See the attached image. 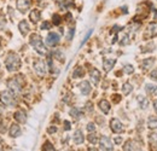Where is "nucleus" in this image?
<instances>
[{
    "mask_svg": "<svg viewBox=\"0 0 157 151\" xmlns=\"http://www.w3.org/2000/svg\"><path fill=\"white\" fill-rule=\"evenodd\" d=\"M154 63H155V59H154V58H147V59H144V60L141 62V67H143L144 70H146V69L151 68V65H152Z\"/></svg>",
    "mask_w": 157,
    "mask_h": 151,
    "instance_id": "20",
    "label": "nucleus"
},
{
    "mask_svg": "<svg viewBox=\"0 0 157 151\" xmlns=\"http://www.w3.org/2000/svg\"><path fill=\"white\" fill-rule=\"evenodd\" d=\"M15 120L21 122V123H24L27 121V115L23 110H18V111L15 113Z\"/></svg>",
    "mask_w": 157,
    "mask_h": 151,
    "instance_id": "14",
    "label": "nucleus"
},
{
    "mask_svg": "<svg viewBox=\"0 0 157 151\" xmlns=\"http://www.w3.org/2000/svg\"><path fill=\"white\" fill-rule=\"evenodd\" d=\"M56 131H57V128H56V127H50V128L47 130V132L48 133H55Z\"/></svg>",
    "mask_w": 157,
    "mask_h": 151,
    "instance_id": "40",
    "label": "nucleus"
},
{
    "mask_svg": "<svg viewBox=\"0 0 157 151\" xmlns=\"http://www.w3.org/2000/svg\"><path fill=\"white\" fill-rule=\"evenodd\" d=\"M34 69L36 72V74L39 76H44L46 74V65H45V62L42 59H38L35 63H34Z\"/></svg>",
    "mask_w": 157,
    "mask_h": 151,
    "instance_id": "6",
    "label": "nucleus"
},
{
    "mask_svg": "<svg viewBox=\"0 0 157 151\" xmlns=\"http://www.w3.org/2000/svg\"><path fill=\"white\" fill-rule=\"evenodd\" d=\"M149 140L154 146H157V133H151L149 135Z\"/></svg>",
    "mask_w": 157,
    "mask_h": 151,
    "instance_id": "27",
    "label": "nucleus"
},
{
    "mask_svg": "<svg viewBox=\"0 0 157 151\" xmlns=\"http://www.w3.org/2000/svg\"><path fill=\"white\" fill-rule=\"evenodd\" d=\"M124 72H126L127 74H132V73L134 72V68H133L132 65H129V64H127V65L124 67Z\"/></svg>",
    "mask_w": 157,
    "mask_h": 151,
    "instance_id": "33",
    "label": "nucleus"
},
{
    "mask_svg": "<svg viewBox=\"0 0 157 151\" xmlns=\"http://www.w3.org/2000/svg\"><path fill=\"white\" fill-rule=\"evenodd\" d=\"M70 115H71L75 120H78V118L82 116V113H81V110L78 109V108H73V109L70 110Z\"/></svg>",
    "mask_w": 157,
    "mask_h": 151,
    "instance_id": "23",
    "label": "nucleus"
},
{
    "mask_svg": "<svg viewBox=\"0 0 157 151\" xmlns=\"http://www.w3.org/2000/svg\"><path fill=\"white\" fill-rule=\"evenodd\" d=\"M90 75H91V80L93 81V85H98L99 83V80H100V73L99 70H97L96 68H92L90 70Z\"/></svg>",
    "mask_w": 157,
    "mask_h": 151,
    "instance_id": "12",
    "label": "nucleus"
},
{
    "mask_svg": "<svg viewBox=\"0 0 157 151\" xmlns=\"http://www.w3.org/2000/svg\"><path fill=\"white\" fill-rule=\"evenodd\" d=\"M154 105H155V110H156V113H157V100H155V103H154Z\"/></svg>",
    "mask_w": 157,
    "mask_h": 151,
    "instance_id": "45",
    "label": "nucleus"
},
{
    "mask_svg": "<svg viewBox=\"0 0 157 151\" xmlns=\"http://www.w3.org/2000/svg\"><path fill=\"white\" fill-rule=\"evenodd\" d=\"M1 144H2V141H1V138H0V151L2 149V145H1Z\"/></svg>",
    "mask_w": 157,
    "mask_h": 151,
    "instance_id": "47",
    "label": "nucleus"
},
{
    "mask_svg": "<svg viewBox=\"0 0 157 151\" xmlns=\"http://www.w3.org/2000/svg\"><path fill=\"white\" fill-rule=\"evenodd\" d=\"M0 100H1L5 105H7V106H15V105H16V98H15L13 93H11L10 91H4V92H1V95H0Z\"/></svg>",
    "mask_w": 157,
    "mask_h": 151,
    "instance_id": "4",
    "label": "nucleus"
},
{
    "mask_svg": "<svg viewBox=\"0 0 157 151\" xmlns=\"http://www.w3.org/2000/svg\"><path fill=\"white\" fill-rule=\"evenodd\" d=\"M157 35V22H154L151 24L147 25L146 28V32L144 34V38L145 39H150V38H154Z\"/></svg>",
    "mask_w": 157,
    "mask_h": 151,
    "instance_id": "5",
    "label": "nucleus"
},
{
    "mask_svg": "<svg viewBox=\"0 0 157 151\" xmlns=\"http://www.w3.org/2000/svg\"><path fill=\"white\" fill-rule=\"evenodd\" d=\"M92 32H93V30H92V29H91V30H90V32H88V33H87V35H86V37H85V39H83V41H82V42H81V46H82V45H83V44H85V42H86V41H87V40H88V38H90V35H91V34H92Z\"/></svg>",
    "mask_w": 157,
    "mask_h": 151,
    "instance_id": "37",
    "label": "nucleus"
},
{
    "mask_svg": "<svg viewBox=\"0 0 157 151\" xmlns=\"http://www.w3.org/2000/svg\"><path fill=\"white\" fill-rule=\"evenodd\" d=\"M113 97H114V102H115V103H118V102L121 100V97L118 95H113Z\"/></svg>",
    "mask_w": 157,
    "mask_h": 151,
    "instance_id": "39",
    "label": "nucleus"
},
{
    "mask_svg": "<svg viewBox=\"0 0 157 151\" xmlns=\"http://www.w3.org/2000/svg\"><path fill=\"white\" fill-rule=\"evenodd\" d=\"M5 25H6V19H5V16H4V14H0V30H1V29H4V28H5Z\"/></svg>",
    "mask_w": 157,
    "mask_h": 151,
    "instance_id": "30",
    "label": "nucleus"
},
{
    "mask_svg": "<svg viewBox=\"0 0 157 151\" xmlns=\"http://www.w3.org/2000/svg\"><path fill=\"white\" fill-rule=\"evenodd\" d=\"M146 92L149 93V95H152V93H155L157 91V86H155V85H150V83H147L146 85Z\"/></svg>",
    "mask_w": 157,
    "mask_h": 151,
    "instance_id": "26",
    "label": "nucleus"
},
{
    "mask_svg": "<svg viewBox=\"0 0 157 151\" xmlns=\"http://www.w3.org/2000/svg\"><path fill=\"white\" fill-rule=\"evenodd\" d=\"M5 65H6L9 72H17L21 68L20 57L17 56L16 53H13V52L9 53V56H7L6 60H5Z\"/></svg>",
    "mask_w": 157,
    "mask_h": 151,
    "instance_id": "1",
    "label": "nucleus"
},
{
    "mask_svg": "<svg viewBox=\"0 0 157 151\" xmlns=\"http://www.w3.org/2000/svg\"><path fill=\"white\" fill-rule=\"evenodd\" d=\"M138 100H139V103H140V105H141L143 109H145L147 106V104H149V102H147V99L145 97H139Z\"/></svg>",
    "mask_w": 157,
    "mask_h": 151,
    "instance_id": "29",
    "label": "nucleus"
},
{
    "mask_svg": "<svg viewBox=\"0 0 157 151\" xmlns=\"http://www.w3.org/2000/svg\"><path fill=\"white\" fill-rule=\"evenodd\" d=\"M88 140H90V143H92V144H96V143L98 141L96 134H90V135H88Z\"/></svg>",
    "mask_w": 157,
    "mask_h": 151,
    "instance_id": "32",
    "label": "nucleus"
},
{
    "mask_svg": "<svg viewBox=\"0 0 157 151\" xmlns=\"http://www.w3.org/2000/svg\"><path fill=\"white\" fill-rule=\"evenodd\" d=\"M99 108H100V110L104 114H108L110 111V103H109L108 100L103 99V100L99 102Z\"/></svg>",
    "mask_w": 157,
    "mask_h": 151,
    "instance_id": "15",
    "label": "nucleus"
},
{
    "mask_svg": "<svg viewBox=\"0 0 157 151\" xmlns=\"http://www.w3.org/2000/svg\"><path fill=\"white\" fill-rule=\"evenodd\" d=\"M60 21H62V19H60V16H59V15H57V14L53 15V24H55V25H58L59 23H60Z\"/></svg>",
    "mask_w": 157,
    "mask_h": 151,
    "instance_id": "34",
    "label": "nucleus"
},
{
    "mask_svg": "<svg viewBox=\"0 0 157 151\" xmlns=\"http://www.w3.org/2000/svg\"><path fill=\"white\" fill-rule=\"evenodd\" d=\"M115 141H116V143H121V138H116V139H115Z\"/></svg>",
    "mask_w": 157,
    "mask_h": 151,
    "instance_id": "44",
    "label": "nucleus"
},
{
    "mask_svg": "<svg viewBox=\"0 0 157 151\" xmlns=\"http://www.w3.org/2000/svg\"><path fill=\"white\" fill-rule=\"evenodd\" d=\"M124 150L126 151H140V149H139V145H134V143L129 140V141L126 143Z\"/></svg>",
    "mask_w": 157,
    "mask_h": 151,
    "instance_id": "19",
    "label": "nucleus"
},
{
    "mask_svg": "<svg viewBox=\"0 0 157 151\" xmlns=\"http://www.w3.org/2000/svg\"><path fill=\"white\" fill-rule=\"evenodd\" d=\"M86 106H87V110H88V111H92V109H93V108H92V103H87Z\"/></svg>",
    "mask_w": 157,
    "mask_h": 151,
    "instance_id": "41",
    "label": "nucleus"
},
{
    "mask_svg": "<svg viewBox=\"0 0 157 151\" xmlns=\"http://www.w3.org/2000/svg\"><path fill=\"white\" fill-rule=\"evenodd\" d=\"M64 125H65V130H67V131H68V130H70V123H69L68 121H65V122H64Z\"/></svg>",
    "mask_w": 157,
    "mask_h": 151,
    "instance_id": "42",
    "label": "nucleus"
},
{
    "mask_svg": "<svg viewBox=\"0 0 157 151\" xmlns=\"http://www.w3.org/2000/svg\"><path fill=\"white\" fill-rule=\"evenodd\" d=\"M80 90H81V93L85 95H87L91 92V85L88 81H82L80 83Z\"/></svg>",
    "mask_w": 157,
    "mask_h": 151,
    "instance_id": "13",
    "label": "nucleus"
},
{
    "mask_svg": "<svg viewBox=\"0 0 157 151\" xmlns=\"http://www.w3.org/2000/svg\"><path fill=\"white\" fill-rule=\"evenodd\" d=\"M41 18V12H40L39 10H33L32 12H30V19H32V22H34V23H38Z\"/></svg>",
    "mask_w": 157,
    "mask_h": 151,
    "instance_id": "18",
    "label": "nucleus"
},
{
    "mask_svg": "<svg viewBox=\"0 0 157 151\" xmlns=\"http://www.w3.org/2000/svg\"><path fill=\"white\" fill-rule=\"evenodd\" d=\"M18 28H20L21 33H22L23 35H27V34L29 33V25H28L27 21H22V22H20Z\"/></svg>",
    "mask_w": 157,
    "mask_h": 151,
    "instance_id": "16",
    "label": "nucleus"
},
{
    "mask_svg": "<svg viewBox=\"0 0 157 151\" xmlns=\"http://www.w3.org/2000/svg\"><path fill=\"white\" fill-rule=\"evenodd\" d=\"M74 141L76 144H82L83 143V134H82V132L80 130H78L75 132V134H74Z\"/></svg>",
    "mask_w": 157,
    "mask_h": 151,
    "instance_id": "22",
    "label": "nucleus"
},
{
    "mask_svg": "<svg viewBox=\"0 0 157 151\" xmlns=\"http://www.w3.org/2000/svg\"><path fill=\"white\" fill-rule=\"evenodd\" d=\"M42 151H56V150H55V148L52 146V144L50 141H46L44 144V146H42Z\"/></svg>",
    "mask_w": 157,
    "mask_h": 151,
    "instance_id": "28",
    "label": "nucleus"
},
{
    "mask_svg": "<svg viewBox=\"0 0 157 151\" xmlns=\"http://www.w3.org/2000/svg\"><path fill=\"white\" fill-rule=\"evenodd\" d=\"M85 74V70H83V68H81V67H78L76 69H75V72H74V74H73V77H82Z\"/></svg>",
    "mask_w": 157,
    "mask_h": 151,
    "instance_id": "25",
    "label": "nucleus"
},
{
    "mask_svg": "<svg viewBox=\"0 0 157 151\" xmlns=\"http://www.w3.org/2000/svg\"><path fill=\"white\" fill-rule=\"evenodd\" d=\"M87 131H88V132H94V131H96V126H94L93 123H88V125H87Z\"/></svg>",
    "mask_w": 157,
    "mask_h": 151,
    "instance_id": "35",
    "label": "nucleus"
},
{
    "mask_svg": "<svg viewBox=\"0 0 157 151\" xmlns=\"http://www.w3.org/2000/svg\"><path fill=\"white\" fill-rule=\"evenodd\" d=\"M88 151H98V150H97V149H94V148H90Z\"/></svg>",
    "mask_w": 157,
    "mask_h": 151,
    "instance_id": "46",
    "label": "nucleus"
},
{
    "mask_svg": "<svg viewBox=\"0 0 157 151\" xmlns=\"http://www.w3.org/2000/svg\"><path fill=\"white\" fill-rule=\"evenodd\" d=\"M147 126L150 130H156L157 128V117L156 116H150L147 120Z\"/></svg>",
    "mask_w": 157,
    "mask_h": 151,
    "instance_id": "21",
    "label": "nucleus"
},
{
    "mask_svg": "<svg viewBox=\"0 0 157 151\" xmlns=\"http://www.w3.org/2000/svg\"><path fill=\"white\" fill-rule=\"evenodd\" d=\"M21 134V128L16 123H12L11 125V128H10V135L11 137H18Z\"/></svg>",
    "mask_w": 157,
    "mask_h": 151,
    "instance_id": "17",
    "label": "nucleus"
},
{
    "mask_svg": "<svg viewBox=\"0 0 157 151\" xmlns=\"http://www.w3.org/2000/svg\"><path fill=\"white\" fill-rule=\"evenodd\" d=\"M115 63H116V59H115V58H113V59L105 58V59L103 60V68H104V70H105L106 73L110 72V70L113 69V67L115 65Z\"/></svg>",
    "mask_w": 157,
    "mask_h": 151,
    "instance_id": "11",
    "label": "nucleus"
},
{
    "mask_svg": "<svg viewBox=\"0 0 157 151\" xmlns=\"http://www.w3.org/2000/svg\"><path fill=\"white\" fill-rule=\"evenodd\" d=\"M60 6H69L71 5V0H56Z\"/></svg>",
    "mask_w": 157,
    "mask_h": 151,
    "instance_id": "31",
    "label": "nucleus"
},
{
    "mask_svg": "<svg viewBox=\"0 0 157 151\" xmlns=\"http://www.w3.org/2000/svg\"><path fill=\"white\" fill-rule=\"evenodd\" d=\"M50 28H51V24L48 22H44L41 25V29H50Z\"/></svg>",
    "mask_w": 157,
    "mask_h": 151,
    "instance_id": "36",
    "label": "nucleus"
},
{
    "mask_svg": "<svg viewBox=\"0 0 157 151\" xmlns=\"http://www.w3.org/2000/svg\"><path fill=\"white\" fill-rule=\"evenodd\" d=\"M22 77H23V76L20 75V76H17V77H13V79L9 80L7 85H9L10 90H11L13 93H20L21 91H22V86H23V80H22Z\"/></svg>",
    "mask_w": 157,
    "mask_h": 151,
    "instance_id": "3",
    "label": "nucleus"
},
{
    "mask_svg": "<svg viewBox=\"0 0 157 151\" xmlns=\"http://www.w3.org/2000/svg\"><path fill=\"white\" fill-rule=\"evenodd\" d=\"M73 34H74V28H71V29H70V33H69V40H70V39L73 38Z\"/></svg>",
    "mask_w": 157,
    "mask_h": 151,
    "instance_id": "43",
    "label": "nucleus"
},
{
    "mask_svg": "<svg viewBox=\"0 0 157 151\" xmlns=\"http://www.w3.org/2000/svg\"><path fill=\"white\" fill-rule=\"evenodd\" d=\"M0 113H1V108H0Z\"/></svg>",
    "mask_w": 157,
    "mask_h": 151,
    "instance_id": "48",
    "label": "nucleus"
},
{
    "mask_svg": "<svg viewBox=\"0 0 157 151\" xmlns=\"http://www.w3.org/2000/svg\"><path fill=\"white\" fill-rule=\"evenodd\" d=\"M110 128L111 131L115 133H121L123 131V127H122V123L118 121L117 118H113L110 121Z\"/></svg>",
    "mask_w": 157,
    "mask_h": 151,
    "instance_id": "10",
    "label": "nucleus"
},
{
    "mask_svg": "<svg viewBox=\"0 0 157 151\" xmlns=\"http://www.w3.org/2000/svg\"><path fill=\"white\" fill-rule=\"evenodd\" d=\"M150 77L157 81V69H156V70H154V72H151V74H150Z\"/></svg>",
    "mask_w": 157,
    "mask_h": 151,
    "instance_id": "38",
    "label": "nucleus"
},
{
    "mask_svg": "<svg viewBox=\"0 0 157 151\" xmlns=\"http://www.w3.org/2000/svg\"><path fill=\"white\" fill-rule=\"evenodd\" d=\"M132 90H133V87H132V85L128 83V82H126V83L122 86V91H123V95H129V93L132 92Z\"/></svg>",
    "mask_w": 157,
    "mask_h": 151,
    "instance_id": "24",
    "label": "nucleus"
},
{
    "mask_svg": "<svg viewBox=\"0 0 157 151\" xmlns=\"http://www.w3.org/2000/svg\"><path fill=\"white\" fill-rule=\"evenodd\" d=\"M29 42H30V45L39 52L40 55H45V53H46L45 45H44V42H42V39L40 38V35H38V34H32Z\"/></svg>",
    "mask_w": 157,
    "mask_h": 151,
    "instance_id": "2",
    "label": "nucleus"
},
{
    "mask_svg": "<svg viewBox=\"0 0 157 151\" xmlns=\"http://www.w3.org/2000/svg\"><path fill=\"white\" fill-rule=\"evenodd\" d=\"M32 5V0H17V9L21 12H27Z\"/></svg>",
    "mask_w": 157,
    "mask_h": 151,
    "instance_id": "8",
    "label": "nucleus"
},
{
    "mask_svg": "<svg viewBox=\"0 0 157 151\" xmlns=\"http://www.w3.org/2000/svg\"><path fill=\"white\" fill-rule=\"evenodd\" d=\"M100 148H101L104 151L113 150V143H111V140H110L109 137L104 135V137L100 138Z\"/></svg>",
    "mask_w": 157,
    "mask_h": 151,
    "instance_id": "7",
    "label": "nucleus"
},
{
    "mask_svg": "<svg viewBox=\"0 0 157 151\" xmlns=\"http://www.w3.org/2000/svg\"><path fill=\"white\" fill-rule=\"evenodd\" d=\"M46 42H47L48 46L55 47L59 42V35L57 33H50V34L47 35V38H46Z\"/></svg>",
    "mask_w": 157,
    "mask_h": 151,
    "instance_id": "9",
    "label": "nucleus"
}]
</instances>
